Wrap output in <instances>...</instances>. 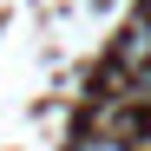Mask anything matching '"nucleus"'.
Segmentation results:
<instances>
[{
    "mask_svg": "<svg viewBox=\"0 0 151 151\" xmlns=\"http://www.w3.org/2000/svg\"><path fill=\"white\" fill-rule=\"evenodd\" d=\"M72 151H132V145H118V138H99V132H86Z\"/></svg>",
    "mask_w": 151,
    "mask_h": 151,
    "instance_id": "1",
    "label": "nucleus"
},
{
    "mask_svg": "<svg viewBox=\"0 0 151 151\" xmlns=\"http://www.w3.org/2000/svg\"><path fill=\"white\" fill-rule=\"evenodd\" d=\"M145 20H151V0H145Z\"/></svg>",
    "mask_w": 151,
    "mask_h": 151,
    "instance_id": "2",
    "label": "nucleus"
}]
</instances>
